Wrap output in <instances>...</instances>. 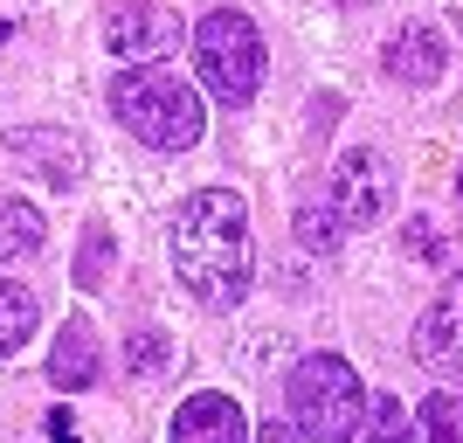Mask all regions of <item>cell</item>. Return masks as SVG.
I'll use <instances>...</instances> for the list:
<instances>
[{"instance_id": "cell-19", "label": "cell", "mask_w": 463, "mask_h": 443, "mask_svg": "<svg viewBox=\"0 0 463 443\" xmlns=\"http://www.w3.org/2000/svg\"><path fill=\"white\" fill-rule=\"evenodd\" d=\"M408 250L422 256V264H436V256H443V236L429 229V222H408Z\"/></svg>"}, {"instance_id": "cell-3", "label": "cell", "mask_w": 463, "mask_h": 443, "mask_svg": "<svg viewBox=\"0 0 463 443\" xmlns=\"http://www.w3.org/2000/svg\"><path fill=\"white\" fill-rule=\"evenodd\" d=\"M367 381L353 374L339 353H305L290 367V429L305 443H353L367 429Z\"/></svg>"}, {"instance_id": "cell-4", "label": "cell", "mask_w": 463, "mask_h": 443, "mask_svg": "<svg viewBox=\"0 0 463 443\" xmlns=\"http://www.w3.org/2000/svg\"><path fill=\"white\" fill-rule=\"evenodd\" d=\"M194 70H201V83H208L229 111L256 104V91H263V28H256L242 7L201 14V28H194Z\"/></svg>"}, {"instance_id": "cell-10", "label": "cell", "mask_w": 463, "mask_h": 443, "mask_svg": "<svg viewBox=\"0 0 463 443\" xmlns=\"http://www.w3.org/2000/svg\"><path fill=\"white\" fill-rule=\"evenodd\" d=\"M174 443H250V416H242V402L235 395H214V388H201V395H187L174 416V429H166Z\"/></svg>"}, {"instance_id": "cell-15", "label": "cell", "mask_w": 463, "mask_h": 443, "mask_svg": "<svg viewBox=\"0 0 463 443\" xmlns=\"http://www.w3.org/2000/svg\"><path fill=\"white\" fill-rule=\"evenodd\" d=\"M415 443H463V395H429L422 423H415Z\"/></svg>"}, {"instance_id": "cell-7", "label": "cell", "mask_w": 463, "mask_h": 443, "mask_svg": "<svg viewBox=\"0 0 463 443\" xmlns=\"http://www.w3.org/2000/svg\"><path fill=\"white\" fill-rule=\"evenodd\" d=\"M415 361L429 367V374H463V270L457 277H443V291L429 298V312L415 319Z\"/></svg>"}, {"instance_id": "cell-21", "label": "cell", "mask_w": 463, "mask_h": 443, "mask_svg": "<svg viewBox=\"0 0 463 443\" xmlns=\"http://www.w3.org/2000/svg\"><path fill=\"white\" fill-rule=\"evenodd\" d=\"M250 443H305V437H298V429H290V423H270V429H256Z\"/></svg>"}, {"instance_id": "cell-20", "label": "cell", "mask_w": 463, "mask_h": 443, "mask_svg": "<svg viewBox=\"0 0 463 443\" xmlns=\"http://www.w3.org/2000/svg\"><path fill=\"white\" fill-rule=\"evenodd\" d=\"M42 429H49V443H77V429H70V409H49V423H42Z\"/></svg>"}, {"instance_id": "cell-8", "label": "cell", "mask_w": 463, "mask_h": 443, "mask_svg": "<svg viewBox=\"0 0 463 443\" xmlns=\"http://www.w3.org/2000/svg\"><path fill=\"white\" fill-rule=\"evenodd\" d=\"M387 77L408 83V91H429V83L449 77V35L436 21H408L402 35L387 42Z\"/></svg>"}, {"instance_id": "cell-6", "label": "cell", "mask_w": 463, "mask_h": 443, "mask_svg": "<svg viewBox=\"0 0 463 443\" xmlns=\"http://www.w3.org/2000/svg\"><path fill=\"white\" fill-rule=\"evenodd\" d=\"M332 208H339L346 229H373V222H387V208H394V167H387V153L353 146V153L332 167Z\"/></svg>"}, {"instance_id": "cell-11", "label": "cell", "mask_w": 463, "mask_h": 443, "mask_svg": "<svg viewBox=\"0 0 463 443\" xmlns=\"http://www.w3.org/2000/svg\"><path fill=\"white\" fill-rule=\"evenodd\" d=\"M97 374H104L97 326H90V319H70V326L56 332V347H49V381L77 395V388H97Z\"/></svg>"}, {"instance_id": "cell-9", "label": "cell", "mask_w": 463, "mask_h": 443, "mask_svg": "<svg viewBox=\"0 0 463 443\" xmlns=\"http://www.w3.org/2000/svg\"><path fill=\"white\" fill-rule=\"evenodd\" d=\"M7 153H14L35 180H49V188H62V194L83 180V153H77V139L56 132V125H21V132H7Z\"/></svg>"}, {"instance_id": "cell-18", "label": "cell", "mask_w": 463, "mask_h": 443, "mask_svg": "<svg viewBox=\"0 0 463 443\" xmlns=\"http://www.w3.org/2000/svg\"><path fill=\"white\" fill-rule=\"evenodd\" d=\"M166 367V332H138L125 347V374H159Z\"/></svg>"}, {"instance_id": "cell-1", "label": "cell", "mask_w": 463, "mask_h": 443, "mask_svg": "<svg viewBox=\"0 0 463 443\" xmlns=\"http://www.w3.org/2000/svg\"><path fill=\"white\" fill-rule=\"evenodd\" d=\"M174 277L187 284L194 305L208 312H235L250 298L256 277V243H250V208L235 188H194L174 215Z\"/></svg>"}, {"instance_id": "cell-23", "label": "cell", "mask_w": 463, "mask_h": 443, "mask_svg": "<svg viewBox=\"0 0 463 443\" xmlns=\"http://www.w3.org/2000/svg\"><path fill=\"white\" fill-rule=\"evenodd\" d=\"M457 201H463V167H457Z\"/></svg>"}, {"instance_id": "cell-17", "label": "cell", "mask_w": 463, "mask_h": 443, "mask_svg": "<svg viewBox=\"0 0 463 443\" xmlns=\"http://www.w3.org/2000/svg\"><path fill=\"white\" fill-rule=\"evenodd\" d=\"M367 443H415V423H408L402 395H381L367 409Z\"/></svg>"}, {"instance_id": "cell-14", "label": "cell", "mask_w": 463, "mask_h": 443, "mask_svg": "<svg viewBox=\"0 0 463 443\" xmlns=\"http://www.w3.org/2000/svg\"><path fill=\"white\" fill-rule=\"evenodd\" d=\"M42 215L28 208V201H0V264H21V256L42 250Z\"/></svg>"}, {"instance_id": "cell-5", "label": "cell", "mask_w": 463, "mask_h": 443, "mask_svg": "<svg viewBox=\"0 0 463 443\" xmlns=\"http://www.w3.org/2000/svg\"><path fill=\"white\" fill-rule=\"evenodd\" d=\"M104 49H111L125 70L166 63L180 49V14L159 7V0H111V7H104Z\"/></svg>"}, {"instance_id": "cell-13", "label": "cell", "mask_w": 463, "mask_h": 443, "mask_svg": "<svg viewBox=\"0 0 463 443\" xmlns=\"http://www.w3.org/2000/svg\"><path fill=\"white\" fill-rule=\"evenodd\" d=\"M290 229H298V243H305L311 256H332L339 243H346V222H339V208H332V194H311Z\"/></svg>"}, {"instance_id": "cell-22", "label": "cell", "mask_w": 463, "mask_h": 443, "mask_svg": "<svg viewBox=\"0 0 463 443\" xmlns=\"http://www.w3.org/2000/svg\"><path fill=\"white\" fill-rule=\"evenodd\" d=\"M339 7H373V0H339Z\"/></svg>"}, {"instance_id": "cell-2", "label": "cell", "mask_w": 463, "mask_h": 443, "mask_svg": "<svg viewBox=\"0 0 463 443\" xmlns=\"http://www.w3.org/2000/svg\"><path fill=\"white\" fill-rule=\"evenodd\" d=\"M111 111L132 139H146L153 153H187L208 132V111H201V91H194L180 70L166 63H138V70H118L111 77Z\"/></svg>"}, {"instance_id": "cell-16", "label": "cell", "mask_w": 463, "mask_h": 443, "mask_svg": "<svg viewBox=\"0 0 463 443\" xmlns=\"http://www.w3.org/2000/svg\"><path fill=\"white\" fill-rule=\"evenodd\" d=\"M104 277H111V229H104V222H90V229H83V250H77V284L97 291Z\"/></svg>"}, {"instance_id": "cell-12", "label": "cell", "mask_w": 463, "mask_h": 443, "mask_svg": "<svg viewBox=\"0 0 463 443\" xmlns=\"http://www.w3.org/2000/svg\"><path fill=\"white\" fill-rule=\"evenodd\" d=\"M42 326V298L21 277H0V361H14Z\"/></svg>"}]
</instances>
